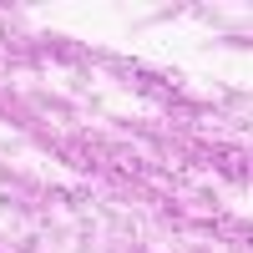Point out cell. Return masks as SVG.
Listing matches in <instances>:
<instances>
[]
</instances>
